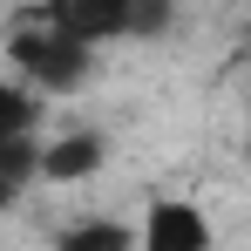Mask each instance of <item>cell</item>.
Segmentation results:
<instances>
[{
    "instance_id": "cell-2",
    "label": "cell",
    "mask_w": 251,
    "mask_h": 251,
    "mask_svg": "<svg viewBox=\"0 0 251 251\" xmlns=\"http://www.w3.org/2000/svg\"><path fill=\"white\" fill-rule=\"evenodd\" d=\"M210 245H217V231L190 197H156L136 224V251H210Z\"/></svg>"
},
{
    "instance_id": "cell-4",
    "label": "cell",
    "mask_w": 251,
    "mask_h": 251,
    "mask_svg": "<svg viewBox=\"0 0 251 251\" xmlns=\"http://www.w3.org/2000/svg\"><path fill=\"white\" fill-rule=\"evenodd\" d=\"M102 163H109V136H95V129H75L61 143H41V183H88Z\"/></svg>"
},
{
    "instance_id": "cell-6",
    "label": "cell",
    "mask_w": 251,
    "mask_h": 251,
    "mask_svg": "<svg viewBox=\"0 0 251 251\" xmlns=\"http://www.w3.org/2000/svg\"><path fill=\"white\" fill-rule=\"evenodd\" d=\"M34 116H41V95L27 82H7V75H0V143H7V136H27Z\"/></svg>"
},
{
    "instance_id": "cell-1",
    "label": "cell",
    "mask_w": 251,
    "mask_h": 251,
    "mask_svg": "<svg viewBox=\"0 0 251 251\" xmlns=\"http://www.w3.org/2000/svg\"><path fill=\"white\" fill-rule=\"evenodd\" d=\"M7 61L21 68V82L34 88V95H68V88L88 82L95 48L41 21V27H14V34H7Z\"/></svg>"
},
{
    "instance_id": "cell-5",
    "label": "cell",
    "mask_w": 251,
    "mask_h": 251,
    "mask_svg": "<svg viewBox=\"0 0 251 251\" xmlns=\"http://www.w3.org/2000/svg\"><path fill=\"white\" fill-rule=\"evenodd\" d=\"M54 251H136V231L116 224V217H82L75 231H61Z\"/></svg>"
},
{
    "instance_id": "cell-8",
    "label": "cell",
    "mask_w": 251,
    "mask_h": 251,
    "mask_svg": "<svg viewBox=\"0 0 251 251\" xmlns=\"http://www.w3.org/2000/svg\"><path fill=\"white\" fill-rule=\"evenodd\" d=\"M21 190H27V183H14V176H0V217H7L14 204H21Z\"/></svg>"
},
{
    "instance_id": "cell-3",
    "label": "cell",
    "mask_w": 251,
    "mask_h": 251,
    "mask_svg": "<svg viewBox=\"0 0 251 251\" xmlns=\"http://www.w3.org/2000/svg\"><path fill=\"white\" fill-rule=\"evenodd\" d=\"M41 21L75 34V41H129V0H41Z\"/></svg>"
},
{
    "instance_id": "cell-7",
    "label": "cell",
    "mask_w": 251,
    "mask_h": 251,
    "mask_svg": "<svg viewBox=\"0 0 251 251\" xmlns=\"http://www.w3.org/2000/svg\"><path fill=\"white\" fill-rule=\"evenodd\" d=\"M176 21V0H129V41H163Z\"/></svg>"
}]
</instances>
